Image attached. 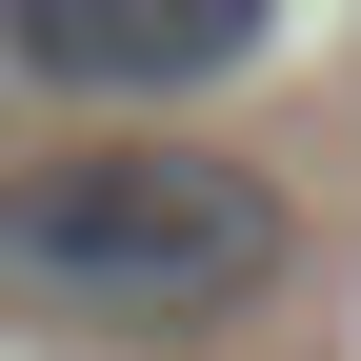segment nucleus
I'll use <instances>...</instances> for the list:
<instances>
[{"label": "nucleus", "instance_id": "nucleus-1", "mask_svg": "<svg viewBox=\"0 0 361 361\" xmlns=\"http://www.w3.org/2000/svg\"><path fill=\"white\" fill-rule=\"evenodd\" d=\"M281 261H301L281 180L221 141H61L0 180V301L80 341H201L241 301H281Z\"/></svg>", "mask_w": 361, "mask_h": 361}, {"label": "nucleus", "instance_id": "nucleus-2", "mask_svg": "<svg viewBox=\"0 0 361 361\" xmlns=\"http://www.w3.org/2000/svg\"><path fill=\"white\" fill-rule=\"evenodd\" d=\"M281 40V0H0V61L61 101H201Z\"/></svg>", "mask_w": 361, "mask_h": 361}]
</instances>
